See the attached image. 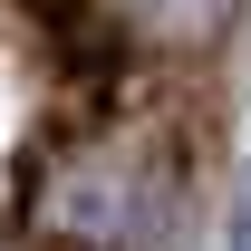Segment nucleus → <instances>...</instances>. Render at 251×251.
<instances>
[{
    "label": "nucleus",
    "instance_id": "nucleus-2",
    "mask_svg": "<svg viewBox=\"0 0 251 251\" xmlns=\"http://www.w3.org/2000/svg\"><path fill=\"white\" fill-rule=\"evenodd\" d=\"M222 251H251V155H242V203H232V242Z\"/></svg>",
    "mask_w": 251,
    "mask_h": 251
},
{
    "label": "nucleus",
    "instance_id": "nucleus-1",
    "mask_svg": "<svg viewBox=\"0 0 251 251\" xmlns=\"http://www.w3.org/2000/svg\"><path fill=\"white\" fill-rule=\"evenodd\" d=\"M126 10H135V29L203 49V39H222V29H232V10H242V0H126Z\"/></svg>",
    "mask_w": 251,
    "mask_h": 251
}]
</instances>
